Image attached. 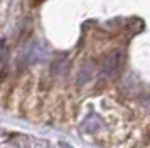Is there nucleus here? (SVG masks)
<instances>
[{"label": "nucleus", "mask_w": 150, "mask_h": 148, "mask_svg": "<svg viewBox=\"0 0 150 148\" xmlns=\"http://www.w3.org/2000/svg\"><path fill=\"white\" fill-rule=\"evenodd\" d=\"M100 126H101V118L96 116V114H89L88 118L84 120V123H83L81 130L86 131V133H96L100 130Z\"/></svg>", "instance_id": "obj_1"}, {"label": "nucleus", "mask_w": 150, "mask_h": 148, "mask_svg": "<svg viewBox=\"0 0 150 148\" xmlns=\"http://www.w3.org/2000/svg\"><path fill=\"white\" fill-rule=\"evenodd\" d=\"M59 145H61V147H64V148H71V147L68 145V143H59Z\"/></svg>", "instance_id": "obj_2"}]
</instances>
